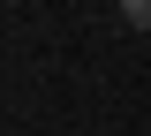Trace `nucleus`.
Here are the masks:
<instances>
[{
    "mask_svg": "<svg viewBox=\"0 0 151 136\" xmlns=\"http://www.w3.org/2000/svg\"><path fill=\"white\" fill-rule=\"evenodd\" d=\"M121 15H129L136 30H151V0H121Z\"/></svg>",
    "mask_w": 151,
    "mask_h": 136,
    "instance_id": "f257e3e1",
    "label": "nucleus"
}]
</instances>
